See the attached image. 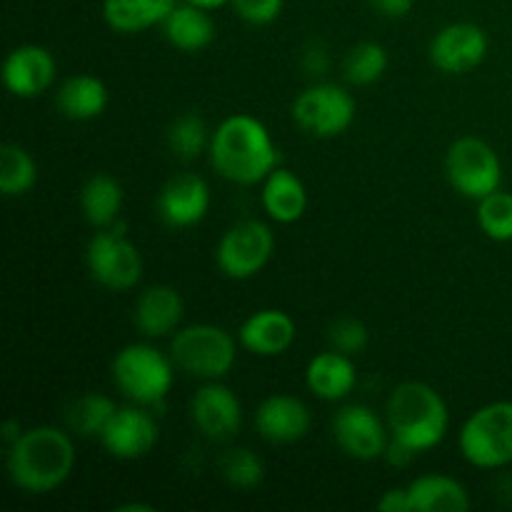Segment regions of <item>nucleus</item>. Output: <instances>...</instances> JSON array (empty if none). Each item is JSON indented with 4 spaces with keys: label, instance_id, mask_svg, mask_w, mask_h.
<instances>
[{
    "label": "nucleus",
    "instance_id": "f257e3e1",
    "mask_svg": "<svg viewBox=\"0 0 512 512\" xmlns=\"http://www.w3.org/2000/svg\"><path fill=\"white\" fill-rule=\"evenodd\" d=\"M210 165L235 185H260L280 165V150L268 125L255 115H228L210 135Z\"/></svg>",
    "mask_w": 512,
    "mask_h": 512
},
{
    "label": "nucleus",
    "instance_id": "f03ea898",
    "mask_svg": "<svg viewBox=\"0 0 512 512\" xmlns=\"http://www.w3.org/2000/svg\"><path fill=\"white\" fill-rule=\"evenodd\" d=\"M75 443L55 425L28 428L18 443L5 450L8 475L18 490L45 495L68 483L75 470Z\"/></svg>",
    "mask_w": 512,
    "mask_h": 512
},
{
    "label": "nucleus",
    "instance_id": "7ed1b4c3",
    "mask_svg": "<svg viewBox=\"0 0 512 512\" xmlns=\"http://www.w3.org/2000/svg\"><path fill=\"white\" fill-rule=\"evenodd\" d=\"M390 440L415 455L438 448L450 428V410L443 395L428 383L408 380L393 388L385 405Z\"/></svg>",
    "mask_w": 512,
    "mask_h": 512
},
{
    "label": "nucleus",
    "instance_id": "20e7f679",
    "mask_svg": "<svg viewBox=\"0 0 512 512\" xmlns=\"http://www.w3.org/2000/svg\"><path fill=\"white\" fill-rule=\"evenodd\" d=\"M113 383L135 405H160L175 383V363L170 353H160L155 345L130 343L113 358Z\"/></svg>",
    "mask_w": 512,
    "mask_h": 512
},
{
    "label": "nucleus",
    "instance_id": "39448f33",
    "mask_svg": "<svg viewBox=\"0 0 512 512\" xmlns=\"http://www.w3.org/2000/svg\"><path fill=\"white\" fill-rule=\"evenodd\" d=\"M238 343L225 328L213 323L185 325L170 340L175 368L198 380H223L238 360Z\"/></svg>",
    "mask_w": 512,
    "mask_h": 512
},
{
    "label": "nucleus",
    "instance_id": "423d86ee",
    "mask_svg": "<svg viewBox=\"0 0 512 512\" xmlns=\"http://www.w3.org/2000/svg\"><path fill=\"white\" fill-rule=\"evenodd\" d=\"M458 448L473 468H508L512 463V400H498L475 410L460 428Z\"/></svg>",
    "mask_w": 512,
    "mask_h": 512
},
{
    "label": "nucleus",
    "instance_id": "0eeeda50",
    "mask_svg": "<svg viewBox=\"0 0 512 512\" xmlns=\"http://www.w3.org/2000/svg\"><path fill=\"white\" fill-rule=\"evenodd\" d=\"M448 180L463 198L483 200L503 185V163L490 143L463 135L455 140L445 155Z\"/></svg>",
    "mask_w": 512,
    "mask_h": 512
},
{
    "label": "nucleus",
    "instance_id": "6e6552de",
    "mask_svg": "<svg viewBox=\"0 0 512 512\" xmlns=\"http://www.w3.org/2000/svg\"><path fill=\"white\" fill-rule=\"evenodd\" d=\"M355 113H358L355 98L335 83L310 85L293 100V108H290L295 125L320 140L343 135L353 125Z\"/></svg>",
    "mask_w": 512,
    "mask_h": 512
},
{
    "label": "nucleus",
    "instance_id": "1a4fd4ad",
    "mask_svg": "<svg viewBox=\"0 0 512 512\" xmlns=\"http://www.w3.org/2000/svg\"><path fill=\"white\" fill-rule=\"evenodd\" d=\"M85 260L90 278L108 290H133L143 278V255L138 245L120 233L118 225L98 228L90 238Z\"/></svg>",
    "mask_w": 512,
    "mask_h": 512
},
{
    "label": "nucleus",
    "instance_id": "9d476101",
    "mask_svg": "<svg viewBox=\"0 0 512 512\" xmlns=\"http://www.w3.org/2000/svg\"><path fill=\"white\" fill-rule=\"evenodd\" d=\"M275 233L263 220H240L230 225L215 248V263L230 280H250L270 263Z\"/></svg>",
    "mask_w": 512,
    "mask_h": 512
},
{
    "label": "nucleus",
    "instance_id": "9b49d317",
    "mask_svg": "<svg viewBox=\"0 0 512 512\" xmlns=\"http://www.w3.org/2000/svg\"><path fill=\"white\" fill-rule=\"evenodd\" d=\"M333 438L348 458L373 463L385 458L390 445L388 423L368 405H345L333 418Z\"/></svg>",
    "mask_w": 512,
    "mask_h": 512
},
{
    "label": "nucleus",
    "instance_id": "f8f14e48",
    "mask_svg": "<svg viewBox=\"0 0 512 512\" xmlns=\"http://www.w3.org/2000/svg\"><path fill=\"white\" fill-rule=\"evenodd\" d=\"M490 50L488 33L478 23H450L430 40V63L445 75H465L485 63Z\"/></svg>",
    "mask_w": 512,
    "mask_h": 512
},
{
    "label": "nucleus",
    "instance_id": "ddd939ff",
    "mask_svg": "<svg viewBox=\"0 0 512 512\" xmlns=\"http://www.w3.org/2000/svg\"><path fill=\"white\" fill-rule=\"evenodd\" d=\"M195 430L213 443H228L243 428V403L220 380H208L190 400Z\"/></svg>",
    "mask_w": 512,
    "mask_h": 512
},
{
    "label": "nucleus",
    "instance_id": "4468645a",
    "mask_svg": "<svg viewBox=\"0 0 512 512\" xmlns=\"http://www.w3.org/2000/svg\"><path fill=\"white\" fill-rule=\"evenodd\" d=\"M158 438V420L145 410V405H130V408H118L100 435V443L113 458L140 460L158 445Z\"/></svg>",
    "mask_w": 512,
    "mask_h": 512
},
{
    "label": "nucleus",
    "instance_id": "2eb2a0df",
    "mask_svg": "<svg viewBox=\"0 0 512 512\" xmlns=\"http://www.w3.org/2000/svg\"><path fill=\"white\" fill-rule=\"evenodd\" d=\"M55 75H58V63L53 53L35 43L18 45L10 50L3 63L5 88L10 95L23 100L43 95L55 83Z\"/></svg>",
    "mask_w": 512,
    "mask_h": 512
},
{
    "label": "nucleus",
    "instance_id": "dca6fc26",
    "mask_svg": "<svg viewBox=\"0 0 512 512\" xmlns=\"http://www.w3.org/2000/svg\"><path fill=\"white\" fill-rule=\"evenodd\" d=\"M210 210V188L195 173H175L158 195V215L168 228H193Z\"/></svg>",
    "mask_w": 512,
    "mask_h": 512
},
{
    "label": "nucleus",
    "instance_id": "f3484780",
    "mask_svg": "<svg viewBox=\"0 0 512 512\" xmlns=\"http://www.w3.org/2000/svg\"><path fill=\"white\" fill-rule=\"evenodd\" d=\"M310 418L308 405L295 395H270L255 410V428H258L260 438L275 445H290L303 440L310 433Z\"/></svg>",
    "mask_w": 512,
    "mask_h": 512
},
{
    "label": "nucleus",
    "instance_id": "a211bd4d",
    "mask_svg": "<svg viewBox=\"0 0 512 512\" xmlns=\"http://www.w3.org/2000/svg\"><path fill=\"white\" fill-rule=\"evenodd\" d=\"M185 300L173 285H150L140 293L133 310V325L145 338H168L180 330Z\"/></svg>",
    "mask_w": 512,
    "mask_h": 512
},
{
    "label": "nucleus",
    "instance_id": "6ab92c4d",
    "mask_svg": "<svg viewBox=\"0 0 512 512\" xmlns=\"http://www.w3.org/2000/svg\"><path fill=\"white\" fill-rule=\"evenodd\" d=\"M295 320L285 310L263 308L248 315L238 330V340L248 353L258 358H278L295 343Z\"/></svg>",
    "mask_w": 512,
    "mask_h": 512
},
{
    "label": "nucleus",
    "instance_id": "aec40b11",
    "mask_svg": "<svg viewBox=\"0 0 512 512\" xmlns=\"http://www.w3.org/2000/svg\"><path fill=\"white\" fill-rule=\"evenodd\" d=\"M305 383L315 398L328 400V403L345 400L358 385L353 355H345L333 348L328 353H318L305 368Z\"/></svg>",
    "mask_w": 512,
    "mask_h": 512
},
{
    "label": "nucleus",
    "instance_id": "412c9836",
    "mask_svg": "<svg viewBox=\"0 0 512 512\" xmlns=\"http://www.w3.org/2000/svg\"><path fill=\"white\" fill-rule=\"evenodd\" d=\"M260 203H263V210L268 213L270 220L280 225H293L308 210V188L293 170L278 165L263 180Z\"/></svg>",
    "mask_w": 512,
    "mask_h": 512
},
{
    "label": "nucleus",
    "instance_id": "4be33fe9",
    "mask_svg": "<svg viewBox=\"0 0 512 512\" xmlns=\"http://www.w3.org/2000/svg\"><path fill=\"white\" fill-rule=\"evenodd\" d=\"M410 512H468L470 493L450 475H420L408 485Z\"/></svg>",
    "mask_w": 512,
    "mask_h": 512
},
{
    "label": "nucleus",
    "instance_id": "5701e85b",
    "mask_svg": "<svg viewBox=\"0 0 512 512\" xmlns=\"http://www.w3.org/2000/svg\"><path fill=\"white\" fill-rule=\"evenodd\" d=\"M163 33L173 48L183 53H198L215 40V23L210 18V10L180 0L173 13L165 18Z\"/></svg>",
    "mask_w": 512,
    "mask_h": 512
},
{
    "label": "nucleus",
    "instance_id": "b1692460",
    "mask_svg": "<svg viewBox=\"0 0 512 512\" xmlns=\"http://www.w3.org/2000/svg\"><path fill=\"white\" fill-rule=\"evenodd\" d=\"M180 0H103V20L115 33H143L163 25Z\"/></svg>",
    "mask_w": 512,
    "mask_h": 512
},
{
    "label": "nucleus",
    "instance_id": "393cba45",
    "mask_svg": "<svg viewBox=\"0 0 512 512\" xmlns=\"http://www.w3.org/2000/svg\"><path fill=\"white\" fill-rule=\"evenodd\" d=\"M58 110L70 120H93L108 108V88L98 75L80 73L65 80L55 95Z\"/></svg>",
    "mask_w": 512,
    "mask_h": 512
},
{
    "label": "nucleus",
    "instance_id": "a878e982",
    "mask_svg": "<svg viewBox=\"0 0 512 512\" xmlns=\"http://www.w3.org/2000/svg\"><path fill=\"white\" fill-rule=\"evenodd\" d=\"M125 203V190L110 173H95L80 190V210L93 228H110Z\"/></svg>",
    "mask_w": 512,
    "mask_h": 512
},
{
    "label": "nucleus",
    "instance_id": "bb28decb",
    "mask_svg": "<svg viewBox=\"0 0 512 512\" xmlns=\"http://www.w3.org/2000/svg\"><path fill=\"white\" fill-rule=\"evenodd\" d=\"M38 183V163L18 143H5L0 150V193L5 198H20Z\"/></svg>",
    "mask_w": 512,
    "mask_h": 512
},
{
    "label": "nucleus",
    "instance_id": "cd10ccee",
    "mask_svg": "<svg viewBox=\"0 0 512 512\" xmlns=\"http://www.w3.org/2000/svg\"><path fill=\"white\" fill-rule=\"evenodd\" d=\"M118 413V405L103 393H88L83 398L73 400V405L68 408V425L75 435L80 438H98L103 435V430L108 428V423L113 420V415Z\"/></svg>",
    "mask_w": 512,
    "mask_h": 512
},
{
    "label": "nucleus",
    "instance_id": "c85d7f7f",
    "mask_svg": "<svg viewBox=\"0 0 512 512\" xmlns=\"http://www.w3.org/2000/svg\"><path fill=\"white\" fill-rule=\"evenodd\" d=\"M210 135L213 133H208V125L198 113H183L168 128V145L175 158L190 163L210 148Z\"/></svg>",
    "mask_w": 512,
    "mask_h": 512
},
{
    "label": "nucleus",
    "instance_id": "c756f323",
    "mask_svg": "<svg viewBox=\"0 0 512 512\" xmlns=\"http://www.w3.org/2000/svg\"><path fill=\"white\" fill-rule=\"evenodd\" d=\"M388 70V50L380 43L365 40L350 48L348 58H345V78L353 85H373Z\"/></svg>",
    "mask_w": 512,
    "mask_h": 512
},
{
    "label": "nucleus",
    "instance_id": "7c9ffc66",
    "mask_svg": "<svg viewBox=\"0 0 512 512\" xmlns=\"http://www.w3.org/2000/svg\"><path fill=\"white\" fill-rule=\"evenodd\" d=\"M478 225L495 243L512 240V193L495 190L478 200Z\"/></svg>",
    "mask_w": 512,
    "mask_h": 512
},
{
    "label": "nucleus",
    "instance_id": "2f4dec72",
    "mask_svg": "<svg viewBox=\"0 0 512 512\" xmlns=\"http://www.w3.org/2000/svg\"><path fill=\"white\" fill-rule=\"evenodd\" d=\"M220 473L233 488L253 490L263 483L265 465L260 455L250 448H230L220 458Z\"/></svg>",
    "mask_w": 512,
    "mask_h": 512
},
{
    "label": "nucleus",
    "instance_id": "473e14b6",
    "mask_svg": "<svg viewBox=\"0 0 512 512\" xmlns=\"http://www.w3.org/2000/svg\"><path fill=\"white\" fill-rule=\"evenodd\" d=\"M330 348L340 350L345 355H358L368 348L370 333L363 320L358 318H340L330 325L328 330Z\"/></svg>",
    "mask_w": 512,
    "mask_h": 512
},
{
    "label": "nucleus",
    "instance_id": "72a5a7b5",
    "mask_svg": "<svg viewBox=\"0 0 512 512\" xmlns=\"http://www.w3.org/2000/svg\"><path fill=\"white\" fill-rule=\"evenodd\" d=\"M235 15L250 25H270L283 13L285 0H230Z\"/></svg>",
    "mask_w": 512,
    "mask_h": 512
},
{
    "label": "nucleus",
    "instance_id": "f704fd0d",
    "mask_svg": "<svg viewBox=\"0 0 512 512\" xmlns=\"http://www.w3.org/2000/svg\"><path fill=\"white\" fill-rule=\"evenodd\" d=\"M303 68L310 75H325L330 70V53L325 45L310 43L303 53Z\"/></svg>",
    "mask_w": 512,
    "mask_h": 512
},
{
    "label": "nucleus",
    "instance_id": "c9c22d12",
    "mask_svg": "<svg viewBox=\"0 0 512 512\" xmlns=\"http://www.w3.org/2000/svg\"><path fill=\"white\" fill-rule=\"evenodd\" d=\"M368 3L383 18H405L413 10L415 0H368Z\"/></svg>",
    "mask_w": 512,
    "mask_h": 512
},
{
    "label": "nucleus",
    "instance_id": "e433bc0d",
    "mask_svg": "<svg viewBox=\"0 0 512 512\" xmlns=\"http://www.w3.org/2000/svg\"><path fill=\"white\" fill-rule=\"evenodd\" d=\"M378 510H383V512H410L408 488H390L388 493H383V498L378 500Z\"/></svg>",
    "mask_w": 512,
    "mask_h": 512
},
{
    "label": "nucleus",
    "instance_id": "4c0bfd02",
    "mask_svg": "<svg viewBox=\"0 0 512 512\" xmlns=\"http://www.w3.org/2000/svg\"><path fill=\"white\" fill-rule=\"evenodd\" d=\"M23 433H25V428L18 423V420H5L3 428H0V438H3L5 450H8L10 445L18 443V438H20V435H23Z\"/></svg>",
    "mask_w": 512,
    "mask_h": 512
},
{
    "label": "nucleus",
    "instance_id": "58836bf2",
    "mask_svg": "<svg viewBox=\"0 0 512 512\" xmlns=\"http://www.w3.org/2000/svg\"><path fill=\"white\" fill-rule=\"evenodd\" d=\"M183 3L200 5V8H205V10H218V8H223V5H230V0H183Z\"/></svg>",
    "mask_w": 512,
    "mask_h": 512
}]
</instances>
